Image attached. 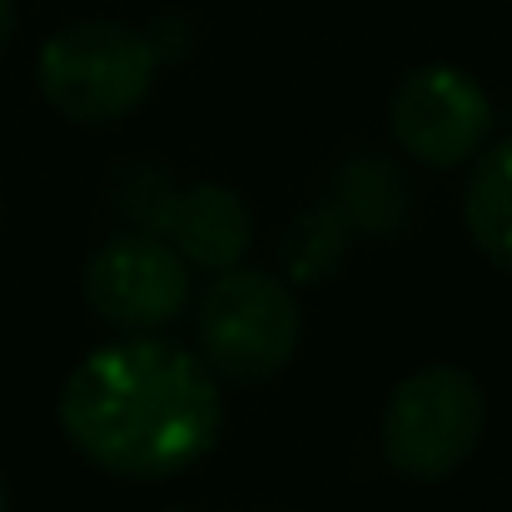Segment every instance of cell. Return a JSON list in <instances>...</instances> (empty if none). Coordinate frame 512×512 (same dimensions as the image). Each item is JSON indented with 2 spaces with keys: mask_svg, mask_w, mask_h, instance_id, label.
<instances>
[{
  "mask_svg": "<svg viewBox=\"0 0 512 512\" xmlns=\"http://www.w3.org/2000/svg\"><path fill=\"white\" fill-rule=\"evenodd\" d=\"M334 199L348 214L353 234L383 239V234H398L408 224V179L398 174V165H388L378 155L348 160L334 179Z\"/></svg>",
  "mask_w": 512,
  "mask_h": 512,
  "instance_id": "obj_9",
  "label": "cell"
},
{
  "mask_svg": "<svg viewBox=\"0 0 512 512\" xmlns=\"http://www.w3.org/2000/svg\"><path fill=\"white\" fill-rule=\"evenodd\" d=\"M10 35H15V0H0V55H5Z\"/></svg>",
  "mask_w": 512,
  "mask_h": 512,
  "instance_id": "obj_11",
  "label": "cell"
},
{
  "mask_svg": "<svg viewBox=\"0 0 512 512\" xmlns=\"http://www.w3.org/2000/svg\"><path fill=\"white\" fill-rule=\"evenodd\" d=\"M0 512H10V488H5V478H0Z\"/></svg>",
  "mask_w": 512,
  "mask_h": 512,
  "instance_id": "obj_12",
  "label": "cell"
},
{
  "mask_svg": "<svg viewBox=\"0 0 512 512\" xmlns=\"http://www.w3.org/2000/svg\"><path fill=\"white\" fill-rule=\"evenodd\" d=\"M483 423L488 403L478 378L453 363H428L383 403V458L413 483H438L473 458Z\"/></svg>",
  "mask_w": 512,
  "mask_h": 512,
  "instance_id": "obj_4",
  "label": "cell"
},
{
  "mask_svg": "<svg viewBox=\"0 0 512 512\" xmlns=\"http://www.w3.org/2000/svg\"><path fill=\"white\" fill-rule=\"evenodd\" d=\"M388 130L403 155L428 170H458L478 160L493 135L488 90L458 65H418L398 80L388 100Z\"/></svg>",
  "mask_w": 512,
  "mask_h": 512,
  "instance_id": "obj_5",
  "label": "cell"
},
{
  "mask_svg": "<svg viewBox=\"0 0 512 512\" xmlns=\"http://www.w3.org/2000/svg\"><path fill=\"white\" fill-rule=\"evenodd\" d=\"M160 50L145 30L120 20L60 25L35 60L45 105L75 125H110L135 115L155 90Z\"/></svg>",
  "mask_w": 512,
  "mask_h": 512,
  "instance_id": "obj_3",
  "label": "cell"
},
{
  "mask_svg": "<svg viewBox=\"0 0 512 512\" xmlns=\"http://www.w3.org/2000/svg\"><path fill=\"white\" fill-rule=\"evenodd\" d=\"M348 239H353V224L339 209V199L329 204H309L304 214H294V224L284 229L279 239V269L289 284H324L334 279L348 254Z\"/></svg>",
  "mask_w": 512,
  "mask_h": 512,
  "instance_id": "obj_10",
  "label": "cell"
},
{
  "mask_svg": "<svg viewBox=\"0 0 512 512\" xmlns=\"http://www.w3.org/2000/svg\"><path fill=\"white\" fill-rule=\"evenodd\" d=\"M463 224L478 254L512 274V135L478 150V165L463 189Z\"/></svg>",
  "mask_w": 512,
  "mask_h": 512,
  "instance_id": "obj_8",
  "label": "cell"
},
{
  "mask_svg": "<svg viewBox=\"0 0 512 512\" xmlns=\"http://www.w3.org/2000/svg\"><path fill=\"white\" fill-rule=\"evenodd\" d=\"M165 512H199V508H165Z\"/></svg>",
  "mask_w": 512,
  "mask_h": 512,
  "instance_id": "obj_13",
  "label": "cell"
},
{
  "mask_svg": "<svg viewBox=\"0 0 512 512\" xmlns=\"http://www.w3.org/2000/svg\"><path fill=\"white\" fill-rule=\"evenodd\" d=\"M150 229L170 239L189 269H209V274L244 264L254 244V219L244 199L224 184H189L184 194H170L150 214Z\"/></svg>",
  "mask_w": 512,
  "mask_h": 512,
  "instance_id": "obj_7",
  "label": "cell"
},
{
  "mask_svg": "<svg viewBox=\"0 0 512 512\" xmlns=\"http://www.w3.org/2000/svg\"><path fill=\"white\" fill-rule=\"evenodd\" d=\"M60 428L100 473L165 483L204 463L224 433L219 378L165 339L105 343L60 388Z\"/></svg>",
  "mask_w": 512,
  "mask_h": 512,
  "instance_id": "obj_1",
  "label": "cell"
},
{
  "mask_svg": "<svg viewBox=\"0 0 512 512\" xmlns=\"http://www.w3.org/2000/svg\"><path fill=\"white\" fill-rule=\"evenodd\" d=\"M85 304L125 334L165 329L189 309V264L155 229L115 234L85 264Z\"/></svg>",
  "mask_w": 512,
  "mask_h": 512,
  "instance_id": "obj_6",
  "label": "cell"
},
{
  "mask_svg": "<svg viewBox=\"0 0 512 512\" xmlns=\"http://www.w3.org/2000/svg\"><path fill=\"white\" fill-rule=\"evenodd\" d=\"M304 334V314L294 299V284L274 269L234 264L224 269L194 314V339L204 368L229 388H264L274 383Z\"/></svg>",
  "mask_w": 512,
  "mask_h": 512,
  "instance_id": "obj_2",
  "label": "cell"
}]
</instances>
